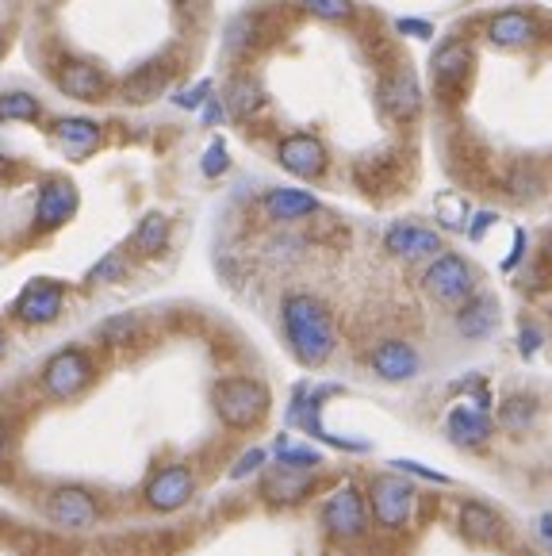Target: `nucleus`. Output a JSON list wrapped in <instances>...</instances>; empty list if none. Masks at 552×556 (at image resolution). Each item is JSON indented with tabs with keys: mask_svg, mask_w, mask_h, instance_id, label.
<instances>
[{
	"mask_svg": "<svg viewBox=\"0 0 552 556\" xmlns=\"http://www.w3.org/2000/svg\"><path fill=\"white\" fill-rule=\"evenodd\" d=\"M4 350H9V334L0 330V357H4Z\"/></svg>",
	"mask_w": 552,
	"mask_h": 556,
	"instance_id": "nucleus-45",
	"label": "nucleus"
},
{
	"mask_svg": "<svg viewBox=\"0 0 552 556\" xmlns=\"http://www.w3.org/2000/svg\"><path fill=\"white\" fill-rule=\"evenodd\" d=\"M165 81H170L165 66H142L123 81V97H127L130 104H150L154 97H162Z\"/></svg>",
	"mask_w": 552,
	"mask_h": 556,
	"instance_id": "nucleus-25",
	"label": "nucleus"
},
{
	"mask_svg": "<svg viewBox=\"0 0 552 556\" xmlns=\"http://www.w3.org/2000/svg\"><path fill=\"white\" fill-rule=\"evenodd\" d=\"M39 384L50 400H74V395H81L85 388L92 384V357L85 350H77V345L58 350L54 357L42 365Z\"/></svg>",
	"mask_w": 552,
	"mask_h": 556,
	"instance_id": "nucleus-5",
	"label": "nucleus"
},
{
	"mask_svg": "<svg viewBox=\"0 0 552 556\" xmlns=\"http://www.w3.org/2000/svg\"><path fill=\"white\" fill-rule=\"evenodd\" d=\"M219 119H223V104L208 100V108H203V123H219Z\"/></svg>",
	"mask_w": 552,
	"mask_h": 556,
	"instance_id": "nucleus-42",
	"label": "nucleus"
},
{
	"mask_svg": "<svg viewBox=\"0 0 552 556\" xmlns=\"http://www.w3.org/2000/svg\"><path fill=\"white\" fill-rule=\"evenodd\" d=\"M227 165H230L227 147H223V142H212L208 154H203V177H219V173H227Z\"/></svg>",
	"mask_w": 552,
	"mask_h": 556,
	"instance_id": "nucleus-33",
	"label": "nucleus"
},
{
	"mask_svg": "<svg viewBox=\"0 0 552 556\" xmlns=\"http://www.w3.org/2000/svg\"><path fill=\"white\" fill-rule=\"evenodd\" d=\"M456 530H461L468 541H476V545H499L503 533H506V526H503V518L488 507V503L464 500L461 510H456Z\"/></svg>",
	"mask_w": 552,
	"mask_h": 556,
	"instance_id": "nucleus-16",
	"label": "nucleus"
},
{
	"mask_svg": "<svg viewBox=\"0 0 552 556\" xmlns=\"http://www.w3.org/2000/svg\"><path fill=\"white\" fill-rule=\"evenodd\" d=\"M0 119H12V123L39 119V100L27 97V92H4L0 97Z\"/></svg>",
	"mask_w": 552,
	"mask_h": 556,
	"instance_id": "nucleus-29",
	"label": "nucleus"
},
{
	"mask_svg": "<svg viewBox=\"0 0 552 556\" xmlns=\"http://www.w3.org/2000/svg\"><path fill=\"white\" fill-rule=\"evenodd\" d=\"M203 97H212V85H208V81H203V85H196L192 92H180V97H177V104H180V108H196Z\"/></svg>",
	"mask_w": 552,
	"mask_h": 556,
	"instance_id": "nucleus-38",
	"label": "nucleus"
},
{
	"mask_svg": "<svg viewBox=\"0 0 552 556\" xmlns=\"http://www.w3.org/2000/svg\"><path fill=\"white\" fill-rule=\"evenodd\" d=\"M212 403H215L219 422H227L230 430H250V426H258L261 418L268 415L273 395L253 377H223L219 384L212 388Z\"/></svg>",
	"mask_w": 552,
	"mask_h": 556,
	"instance_id": "nucleus-2",
	"label": "nucleus"
},
{
	"mask_svg": "<svg viewBox=\"0 0 552 556\" xmlns=\"http://www.w3.org/2000/svg\"><path fill=\"white\" fill-rule=\"evenodd\" d=\"M261 465H265V450H250V453H242V457L235 460V468H230V480H246V476L261 472Z\"/></svg>",
	"mask_w": 552,
	"mask_h": 556,
	"instance_id": "nucleus-34",
	"label": "nucleus"
},
{
	"mask_svg": "<svg viewBox=\"0 0 552 556\" xmlns=\"http://www.w3.org/2000/svg\"><path fill=\"white\" fill-rule=\"evenodd\" d=\"M303 9L318 20H330V24H341V20H353V4L350 0H303Z\"/></svg>",
	"mask_w": 552,
	"mask_h": 556,
	"instance_id": "nucleus-31",
	"label": "nucleus"
},
{
	"mask_svg": "<svg viewBox=\"0 0 552 556\" xmlns=\"http://www.w3.org/2000/svg\"><path fill=\"white\" fill-rule=\"evenodd\" d=\"M196 495V472L188 465H165L150 476V483L142 488V503L154 515H173V510L188 507Z\"/></svg>",
	"mask_w": 552,
	"mask_h": 556,
	"instance_id": "nucleus-7",
	"label": "nucleus"
},
{
	"mask_svg": "<svg viewBox=\"0 0 552 556\" xmlns=\"http://www.w3.org/2000/svg\"><path fill=\"white\" fill-rule=\"evenodd\" d=\"M4 445H9V430H4V422H0V453H4Z\"/></svg>",
	"mask_w": 552,
	"mask_h": 556,
	"instance_id": "nucleus-44",
	"label": "nucleus"
},
{
	"mask_svg": "<svg viewBox=\"0 0 552 556\" xmlns=\"http://www.w3.org/2000/svg\"><path fill=\"white\" fill-rule=\"evenodd\" d=\"M58 89L74 100H100L108 89V81L97 66H89V62H65L62 74H58Z\"/></svg>",
	"mask_w": 552,
	"mask_h": 556,
	"instance_id": "nucleus-18",
	"label": "nucleus"
},
{
	"mask_svg": "<svg viewBox=\"0 0 552 556\" xmlns=\"http://www.w3.org/2000/svg\"><path fill=\"white\" fill-rule=\"evenodd\" d=\"M42 510H47V518L54 526H62V530H92L100 518V503L92 491L85 488H54L42 500Z\"/></svg>",
	"mask_w": 552,
	"mask_h": 556,
	"instance_id": "nucleus-8",
	"label": "nucleus"
},
{
	"mask_svg": "<svg viewBox=\"0 0 552 556\" xmlns=\"http://www.w3.org/2000/svg\"><path fill=\"white\" fill-rule=\"evenodd\" d=\"M280 319H285V338L300 365L318 368L330 361L334 345H338V334H334V319L323 300L303 295V292L288 295L285 307H280Z\"/></svg>",
	"mask_w": 552,
	"mask_h": 556,
	"instance_id": "nucleus-1",
	"label": "nucleus"
},
{
	"mask_svg": "<svg viewBox=\"0 0 552 556\" xmlns=\"http://www.w3.org/2000/svg\"><path fill=\"white\" fill-rule=\"evenodd\" d=\"M368 365H373V372L380 380H388V384H403V380L418 377V368H423V361H418V353H414V345L399 342V338H391V342H380L373 350V357H368Z\"/></svg>",
	"mask_w": 552,
	"mask_h": 556,
	"instance_id": "nucleus-13",
	"label": "nucleus"
},
{
	"mask_svg": "<svg viewBox=\"0 0 552 556\" xmlns=\"http://www.w3.org/2000/svg\"><path fill=\"white\" fill-rule=\"evenodd\" d=\"M165 242H170V219H165V215H158V212H150L147 219L135 227V235H130V250H135V254H142V257L162 254Z\"/></svg>",
	"mask_w": 552,
	"mask_h": 556,
	"instance_id": "nucleus-24",
	"label": "nucleus"
},
{
	"mask_svg": "<svg viewBox=\"0 0 552 556\" xmlns=\"http://www.w3.org/2000/svg\"><path fill=\"white\" fill-rule=\"evenodd\" d=\"M468 66H472V54L461 39H449L446 47L434 54V77H438L441 85H461Z\"/></svg>",
	"mask_w": 552,
	"mask_h": 556,
	"instance_id": "nucleus-23",
	"label": "nucleus"
},
{
	"mask_svg": "<svg viewBox=\"0 0 552 556\" xmlns=\"http://www.w3.org/2000/svg\"><path fill=\"white\" fill-rule=\"evenodd\" d=\"M265 212L280 223H296V219H308V215L318 212V200L303 189H273L265 192Z\"/></svg>",
	"mask_w": 552,
	"mask_h": 556,
	"instance_id": "nucleus-20",
	"label": "nucleus"
},
{
	"mask_svg": "<svg viewBox=\"0 0 552 556\" xmlns=\"http://www.w3.org/2000/svg\"><path fill=\"white\" fill-rule=\"evenodd\" d=\"M123 277V257L120 254H108L104 262L97 265V269L89 273V285H104V280H115Z\"/></svg>",
	"mask_w": 552,
	"mask_h": 556,
	"instance_id": "nucleus-35",
	"label": "nucleus"
},
{
	"mask_svg": "<svg viewBox=\"0 0 552 556\" xmlns=\"http://www.w3.org/2000/svg\"><path fill=\"white\" fill-rule=\"evenodd\" d=\"M62 300H65L62 285H54V280H32L16 300V319L32 323V327H47V323H54L62 315Z\"/></svg>",
	"mask_w": 552,
	"mask_h": 556,
	"instance_id": "nucleus-12",
	"label": "nucleus"
},
{
	"mask_svg": "<svg viewBox=\"0 0 552 556\" xmlns=\"http://www.w3.org/2000/svg\"><path fill=\"white\" fill-rule=\"evenodd\" d=\"M537 345H541V334H537L534 327H526V330H522V353H526V357H534V353H537Z\"/></svg>",
	"mask_w": 552,
	"mask_h": 556,
	"instance_id": "nucleus-41",
	"label": "nucleus"
},
{
	"mask_svg": "<svg viewBox=\"0 0 552 556\" xmlns=\"http://www.w3.org/2000/svg\"><path fill=\"white\" fill-rule=\"evenodd\" d=\"M423 288L446 307H461L464 300L476 295V273L461 254H438L426 269Z\"/></svg>",
	"mask_w": 552,
	"mask_h": 556,
	"instance_id": "nucleus-6",
	"label": "nucleus"
},
{
	"mask_svg": "<svg viewBox=\"0 0 552 556\" xmlns=\"http://www.w3.org/2000/svg\"><path fill=\"white\" fill-rule=\"evenodd\" d=\"M77 212V189L70 180H47L39 189V204H35V227L58 230L70 215Z\"/></svg>",
	"mask_w": 552,
	"mask_h": 556,
	"instance_id": "nucleus-15",
	"label": "nucleus"
},
{
	"mask_svg": "<svg viewBox=\"0 0 552 556\" xmlns=\"http://www.w3.org/2000/svg\"><path fill=\"white\" fill-rule=\"evenodd\" d=\"M384 108L399 119H414V115L423 112V89L414 81L411 70H399L396 77H388L384 85Z\"/></svg>",
	"mask_w": 552,
	"mask_h": 556,
	"instance_id": "nucleus-19",
	"label": "nucleus"
},
{
	"mask_svg": "<svg viewBox=\"0 0 552 556\" xmlns=\"http://www.w3.org/2000/svg\"><path fill=\"white\" fill-rule=\"evenodd\" d=\"M491 223H495V212H479L476 219H472V230H468V235H472V238H484V230H488Z\"/></svg>",
	"mask_w": 552,
	"mask_h": 556,
	"instance_id": "nucleus-40",
	"label": "nucleus"
},
{
	"mask_svg": "<svg viewBox=\"0 0 552 556\" xmlns=\"http://www.w3.org/2000/svg\"><path fill=\"white\" fill-rule=\"evenodd\" d=\"M368 495H361V488L353 483H341L338 491H330L318 510V522L330 533L334 541H357L368 533Z\"/></svg>",
	"mask_w": 552,
	"mask_h": 556,
	"instance_id": "nucleus-3",
	"label": "nucleus"
},
{
	"mask_svg": "<svg viewBox=\"0 0 552 556\" xmlns=\"http://www.w3.org/2000/svg\"><path fill=\"white\" fill-rule=\"evenodd\" d=\"M273 457H276V465H285V468H303V472H311V468L323 465V453L311 450V445H296L292 438H276Z\"/></svg>",
	"mask_w": 552,
	"mask_h": 556,
	"instance_id": "nucleus-26",
	"label": "nucleus"
},
{
	"mask_svg": "<svg viewBox=\"0 0 552 556\" xmlns=\"http://www.w3.org/2000/svg\"><path fill=\"white\" fill-rule=\"evenodd\" d=\"M537 35V24L522 12H499L488 24V39L499 42V47H526Z\"/></svg>",
	"mask_w": 552,
	"mask_h": 556,
	"instance_id": "nucleus-22",
	"label": "nucleus"
},
{
	"mask_svg": "<svg viewBox=\"0 0 552 556\" xmlns=\"http://www.w3.org/2000/svg\"><path fill=\"white\" fill-rule=\"evenodd\" d=\"M464 215H468V207H464L461 197H441L438 200V219L446 223V227H464Z\"/></svg>",
	"mask_w": 552,
	"mask_h": 556,
	"instance_id": "nucleus-32",
	"label": "nucleus"
},
{
	"mask_svg": "<svg viewBox=\"0 0 552 556\" xmlns=\"http://www.w3.org/2000/svg\"><path fill=\"white\" fill-rule=\"evenodd\" d=\"M537 541L544 545V553H552V515L537 518Z\"/></svg>",
	"mask_w": 552,
	"mask_h": 556,
	"instance_id": "nucleus-39",
	"label": "nucleus"
},
{
	"mask_svg": "<svg viewBox=\"0 0 552 556\" xmlns=\"http://www.w3.org/2000/svg\"><path fill=\"white\" fill-rule=\"evenodd\" d=\"M537 418V400L534 395H511V400L499 407V422L506 426V430H514V434H522V430H529Z\"/></svg>",
	"mask_w": 552,
	"mask_h": 556,
	"instance_id": "nucleus-27",
	"label": "nucleus"
},
{
	"mask_svg": "<svg viewBox=\"0 0 552 556\" xmlns=\"http://www.w3.org/2000/svg\"><path fill=\"white\" fill-rule=\"evenodd\" d=\"M491 430H495L491 410L476 407V403H456V407H449L446 434L456 450H479V445H488Z\"/></svg>",
	"mask_w": 552,
	"mask_h": 556,
	"instance_id": "nucleus-9",
	"label": "nucleus"
},
{
	"mask_svg": "<svg viewBox=\"0 0 552 556\" xmlns=\"http://www.w3.org/2000/svg\"><path fill=\"white\" fill-rule=\"evenodd\" d=\"M518 556H534V553H518Z\"/></svg>",
	"mask_w": 552,
	"mask_h": 556,
	"instance_id": "nucleus-47",
	"label": "nucleus"
},
{
	"mask_svg": "<svg viewBox=\"0 0 552 556\" xmlns=\"http://www.w3.org/2000/svg\"><path fill=\"white\" fill-rule=\"evenodd\" d=\"M396 468H403V472H414V476H423V480H430V483H449V476L434 472V468L418 465V460H396Z\"/></svg>",
	"mask_w": 552,
	"mask_h": 556,
	"instance_id": "nucleus-36",
	"label": "nucleus"
},
{
	"mask_svg": "<svg viewBox=\"0 0 552 556\" xmlns=\"http://www.w3.org/2000/svg\"><path fill=\"white\" fill-rule=\"evenodd\" d=\"M0 54H4V39H0Z\"/></svg>",
	"mask_w": 552,
	"mask_h": 556,
	"instance_id": "nucleus-46",
	"label": "nucleus"
},
{
	"mask_svg": "<svg viewBox=\"0 0 552 556\" xmlns=\"http://www.w3.org/2000/svg\"><path fill=\"white\" fill-rule=\"evenodd\" d=\"M54 139L70 157H85L100 147V127L92 119H58Z\"/></svg>",
	"mask_w": 552,
	"mask_h": 556,
	"instance_id": "nucleus-21",
	"label": "nucleus"
},
{
	"mask_svg": "<svg viewBox=\"0 0 552 556\" xmlns=\"http://www.w3.org/2000/svg\"><path fill=\"white\" fill-rule=\"evenodd\" d=\"M522 250H526V235H518V242H514L511 257H506V269H514V265L522 262Z\"/></svg>",
	"mask_w": 552,
	"mask_h": 556,
	"instance_id": "nucleus-43",
	"label": "nucleus"
},
{
	"mask_svg": "<svg viewBox=\"0 0 552 556\" xmlns=\"http://www.w3.org/2000/svg\"><path fill=\"white\" fill-rule=\"evenodd\" d=\"M399 31H403V35H414V39H430L434 27L426 24V20H399Z\"/></svg>",
	"mask_w": 552,
	"mask_h": 556,
	"instance_id": "nucleus-37",
	"label": "nucleus"
},
{
	"mask_svg": "<svg viewBox=\"0 0 552 556\" xmlns=\"http://www.w3.org/2000/svg\"><path fill=\"white\" fill-rule=\"evenodd\" d=\"M414 503H418V491L396 472H384L368 483V510H373V522L380 530H403L414 515Z\"/></svg>",
	"mask_w": 552,
	"mask_h": 556,
	"instance_id": "nucleus-4",
	"label": "nucleus"
},
{
	"mask_svg": "<svg viewBox=\"0 0 552 556\" xmlns=\"http://www.w3.org/2000/svg\"><path fill=\"white\" fill-rule=\"evenodd\" d=\"M265 104V92H261L258 81H235L227 92V108L235 115H253L258 108Z\"/></svg>",
	"mask_w": 552,
	"mask_h": 556,
	"instance_id": "nucleus-28",
	"label": "nucleus"
},
{
	"mask_svg": "<svg viewBox=\"0 0 552 556\" xmlns=\"http://www.w3.org/2000/svg\"><path fill=\"white\" fill-rule=\"evenodd\" d=\"M135 334H138L135 315H115V319H108L104 327H100V342H108V345H123V342H130Z\"/></svg>",
	"mask_w": 552,
	"mask_h": 556,
	"instance_id": "nucleus-30",
	"label": "nucleus"
},
{
	"mask_svg": "<svg viewBox=\"0 0 552 556\" xmlns=\"http://www.w3.org/2000/svg\"><path fill=\"white\" fill-rule=\"evenodd\" d=\"M384 245L396 257H403V262H423V257L441 254L438 230L423 227V223H391L388 235H384Z\"/></svg>",
	"mask_w": 552,
	"mask_h": 556,
	"instance_id": "nucleus-11",
	"label": "nucleus"
},
{
	"mask_svg": "<svg viewBox=\"0 0 552 556\" xmlns=\"http://www.w3.org/2000/svg\"><path fill=\"white\" fill-rule=\"evenodd\" d=\"M276 157H280V165H285L292 177L311 180L326 173V147L318 139H311V135H292V139H285L276 147Z\"/></svg>",
	"mask_w": 552,
	"mask_h": 556,
	"instance_id": "nucleus-14",
	"label": "nucleus"
},
{
	"mask_svg": "<svg viewBox=\"0 0 552 556\" xmlns=\"http://www.w3.org/2000/svg\"><path fill=\"white\" fill-rule=\"evenodd\" d=\"M499 319H503V312H499L495 295H472L456 312V330L464 338H488L499 330Z\"/></svg>",
	"mask_w": 552,
	"mask_h": 556,
	"instance_id": "nucleus-17",
	"label": "nucleus"
},
{
	"mask_svg": "<svg viewBox=\"0 0 552 556\" xmlns=\"http://www.w3.org/2000/svg\"><path fill=\"white\" fill-rule=\"evenodd\" d=\"M311 495H315V476L303 472V468L276 465L273 472L261 476V500L273 503V507H296Z\"/></svg>",
	"mask_w": 552,
	"mask_h": 556,
	"instance_id": "nucleus-10",
	"label": "nucleus"
}]
</instances>
